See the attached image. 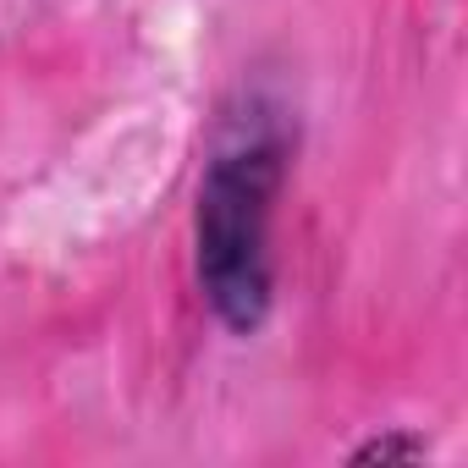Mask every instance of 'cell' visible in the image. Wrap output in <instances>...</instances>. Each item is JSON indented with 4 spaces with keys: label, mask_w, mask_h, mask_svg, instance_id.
Segmentation results:
<instances>
[{
    "label": "cell",
    "mask_w": 468,
    "mask_h": 468,
    "mask_svg": "<svg viewBox=\"0 0 468 468\" xmlns=\"http://www.w3.org/2000/svg\"><path fill=\"white\" fill-rule=\"evenodd\" d=\"M287 144L254 127L209 154L198 182V287L226 331H260L271 314V209L282 193Z\"/></svg>",
    "instance_id": "obj_1"
},
{
    "label": "cell",
    "mask_w": 468,
    "mask_h": 468,
    "mask_svg": "<svg viewBox=\"0 0 468 468\" xmlns=\"http://www.w3.org/2000/svg\"><path fill=\"white\" fill-rule=\"evenodd\" d=\"M358 463H391V457H424V441H408V435H380L369 446L353 452Z\"/></svg>",
    "instance_id": "obj_2"
}]
</instances>
